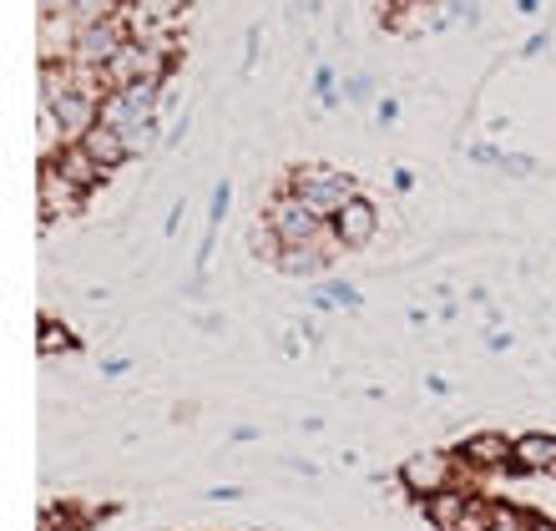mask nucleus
I'll use <instances>...</instances> for the list:
<instances>
[{"label": "nucleus", "instance_id": "10", "mask_svg": "<svg viewBox=\"0 0 556 531\" xmlns=\"http://www.w3.org/2000/svg\"><path fill=\"white\" fill-rule=\"evenodd\" d=\"M460 460L476 466V471H501V466H511V441H501L496 430H481V435H470L460 445Z\"/></svg>", "mask_w": 556, "mask_h": 531}, {"label": "nucleus", "instance_id": "3", "mask_svg": "<svg viewBox=\"0 0 556 531\" xmlns=\"http://www.w3.org/2000/svg\"><path fill=\"white\" fill-rule=\"evenodd\" d=\"M162 46H167V41H137V36H132V41L122 46L117 56L106 61L102 81L112 91H117V87H132V81H157V76H162Z\"/></svg>", "mask_w": 556, "mask_h": 531}, {"label": "nucleus", "instance_id": "5", "mask_svg": "<svg viewBox=\"0 0 556 531\" xmlns=\"http://www.w3.org/2000/svg\"><path fill=\"white\" fill-rule=\"evenodd\" d=\"M264 223L283 238V243H314V238L324 233V218L304 203V198H274Z\"/></svg>", "mask_w": 556, "mask_h": 531}, {"label": "nucleus", "instance_id": "16", "mask_svg": "<svg viewBox=\"0 0 556 531\" xmlns=\"http://www.w3.org/2000/svg\"><path fill=\"white\" fill-rule=\"evenodd\" d=\"M51 350H72V334H66V329H56V325H46V319H41V354H51Z\"/></svg>", "mask_w": 556, "mask_h": 531}, {"label": "nucleus", "instance_id": "20", "mask_svg": "<svg viewBox=\"0 0 556 531\" xmlns=\"http://www.w3.org/2000/svg\"><path fill=\"white\" fill-rule=\"evenodd\" d=\"M350 97H354V102H365V97H369V81H365V76H354V81H350Z\"/></svg>", "mask_w": 556, "mask_h": 531}, {"label": "nucleus", "instance_id": "1", "mask_svg": "<svg viewBox=\"0 0 556 531\" xmlns=\"http://www.w3.org/2000/svg\"><path fill=\"white\" fill-rule=\"evenodd\" d=\"M293 198H304L324 223H334L339 207L354 198V182L339 167H304V173L293 177Z\"/></svg>", "mask_w": 556, "mask_h": 531}, {"label": "nucleus", "instance_id": "19", "mask_svg": "<svg viewBox=\"0 0 556 531\" xmlns=\"http://www.w3.org/2000/svg\"><path fill=\"white\" fill-rule=\"evenodd\" d=\"M36 11L41 15H66L72 11V0H36Z\"/></svg>", "mask_w": 556, "mask_h": 531}, {"label": "nucleus", "instance_id": "11", "mask_svg": "<svg viewBox=\"0 0 556 531\" xmlns=\"http://www.w3.org/2000/svg\"><path fill=\"white\" fill-rule=\"evenodd\" d=\"M511 466L516 471H556V435H521L511 445Z\"/></svg>", "mask_w": 556, "mask_h": 531}, {"label": "nucleus", "instance_id": "15", "mask_svg": "<svg viewBox=\"0 0 556 531\" xmlns=\"http://www.w3.org/2000/svg\"><path fill=\"white\" fill-rule=\"evenodd\" d=\"M491 531H536L521 511H511V506H496V521H491Z\"/></svg>", "mask_w": 556, "mask_h": 531}, {"label": "nucleus", "instance_id": "8", "mask_svg": "<svg viewBox=\"0 0 556 531\" xmlns=\"http://www.w3.org/2000/svg\"><path fill=\"white\" fill-rule=\"evenodd\" d=\"M36 188H41V228H46V218H51V213H72V207L81 203V188H76V182H66V177H61L51 163H41Z\"/></svg>", "mask_w": 556, "mask_h": 531}, {"label": "nucleus", "instance_id": "9", "mask_svg": "<svg viewBox=\"0 0 556 531\" xmlns=\"http://www.w3.org/2000/svg\"><path fill=\"white\" fill-rule=\"evenodd\" d=\"M81 148H87V157H91L97 167H102V173H117V167L127 163V157H132L127 137L112 132V127H102V122H97V127H91V132L81 137Z\"/></svg>", "mask_w": 556, "mask_h": 531}, {"label": "nucleus", "instance_id": "13", "mask_svg": "<svg viewBox=\"0 0 556 531\" xmlns=\"http://www.w3.org/2000/svg\"><path fill=\"white\" fill-rule=\"evenodd\" d=\"M466 506H470L466 491H440V496H425V517H430V527L435 531H460Z\"/></svg>", "mask_w": 556, "mask_h": 531}, {"label": "nucleus", "instance_id": "12", "mask_svg": "<svg viewBox=\"0 0 556 531\" xmlns=\"http://www.w3.org/2000/svg\"><path fill=\"white\" fill-rule=\"evenodd\" d=\"M51 167H56V173L66 177V182H76L81 192L97 188V182L106 177L102 167H97V163L87 157V148H81V142H72V148H61V152H56V163H51Z\"/></svg>", "mask_w": 556, "mask_h": 531}, {"label": "nucleus", "instance_id": "14", "mask_svg": "<svg viewBox=\"0 0 556 531\" xmlns=\"http://www.w3.org/2000/svg\"><path fill=\"white\" fill-rule=\"evenodd\" d=\"M319 264H324V249H314V243H283V253H278L283 274H314Z\"/></svg>", "mask_w": 556, "mask_h": 531}, {"label": "nucleus", "instance_id": "17", "mask_svg": "<svg viewBox=\"0 0 556 531\" xmlns=\"http://www.w3.org/2000/svg\"><path fill=\"white\" fill-rule=\"evenodd\" d=\"M324 304H334V309H354V304H359V294H354L350 283H334V289L324 294Z\"/></svg>", "mask_w": 556, "mask_h": 531}, {"label": "nucleus", "instance_id": "7", "mask_svg": "<svg viewBox=\"0 0 556 531\" xmlns=\"http://www.w3.org/2000/svg\"><path fill=\"white\" fill-rule=\"evenodd\" d=\"M375 233H380V213H375V203H365V198H350V203L339 207L334 238L344 243V249H365V243H375Z\"/></svg>", "mask_w": 556, "mask_h": 531}, {"label": "nucleus", "instance_id": "21", "mask_svg": "<svg viewBox=\"0 0 556 531\" xmlns=\"http://www.w3.org/2000/svg\"><path fill=\"white\" fill-rule=\"evenodd\" d=\"M536 531H556V527H536Z\"/></svg>", "mask_w": 556, "mask_h": 531}, {"label": "nucleus", "instance_id": "2", "mask_svg": "<svg viewBox=\"0 0 556 531\" xmlns=\"http://www.w3.org/2000/svg\"><path fill=\"white\" fill-rule=\"evenodd\" d=\"M132 41V26H127V15H112V21H102V26H87L72 36V56L76 66H87V72H106V61L117 56L122 46Z\"/></svg>", "mask_w": 556, "mask_h": 531}, {"label": "nucleus", "instance_id": "4", "mask_svg": "<svg viewBox=\"0 0 556 531\" xmlns=\"http://www.w3.org/2000/svg\"><path fill=\"white\" fill-rule=\"evenodd\" d=\"M102 127H112V132L127 137V148L142 152L152 137H157V112H147V106H137L127 91H106L102 97Z\"/></svg>", "mask_w": 556, "mask_h": 531}, {"label": "nucleus", "instance_id": "18", "mask_svg": "<svg viewBox=\"0 0 556 531\" xmlns=\"http://www.w3.org/2000/svg\"><path fill=\"white\" fill-rule=\"evenodd\" d=\"M501 167H506L511 177H527L531 173V157H501Z\"/></svg>", "mask_w": 556, "mask_h": 531}, {"label": "nucleus", "instance_id": "6", "mask_svg": "<svg viewBox=\"0 0 556 531\" xmlns=\"http://www.w3.org/2000/svg\"><path fill=\"white\" fill-rule=\"evenodd\" d=\"M400 481L420 496H440V491H451L455 481V460L445 451H415L405 466H400Z\"/></svg>", "mask_w": 556, "mask_h": 531}]
</instances>
